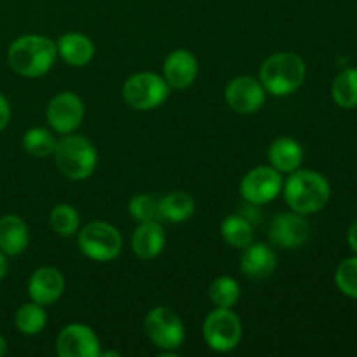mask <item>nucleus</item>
<instances>
[{"mask_svg":"<svg viewBox=\"0 0 357 357\" xmlns=\"http://www.w3.org/2000/svg\"><path fill=\"white\" fill-rule=\"evenodd\" d=\"M58 49L56 44L42 35H24L10 44L7 59L10 68L23 77H42L52 68Z\"/></svg>","mask_w":357,"mask_h":357,"instance_id":"obj_1","label":"nucleus"},{"mask_svg":"<svg viewBox=\"0 0 357 357\" xmlns=\"http://www.w3.org/2000/svg\"><path fill=\"white\" fill-rule=\"evenodd\" d=\"M282 192L289 208L300 215L321 211L328 204L331 194L326 178L310 169L293 171Z\"/></svg>","mask_w":357,"mask_h":357,"instance_id":"obj_2","label":"nucleus"},{"mask_svg":"<svg viewBox=\"0 0 357 357\" xmlns=\"http://www.w3.org/2000/svg\"><path fill=\"white\" fill-rule=\"evenodd\" d=\"M305 63L293 52H278L261 65L260 82L265 91L274 96H288L295 93L305 80Z\"/></svg>","mask_w":357,"mask_h":357,"instance_id":"obj_3","label":"nucleus"},{"mask_svg":"<svg viewBox=\"0 0 357 357\" xmlns=\"http://www.w3.org/2000/svg\"><path fill=\"white\" fill-rule=\"evenodd\" d=\"M54 159L58 169L70 180H86L96 169L98 153L89 139L77 135H65L56 143Z\"/></svg>","mask_w":357,"mask_h":357,"instance_id":"obj_4","label":"nucleus"},{"mask_svg":"<svg viewBox=\"0 0 357 357\" xmlns=\"http://www.w3.org/2000/svg\"><path fill=\"white\" fill-rule=\"evenodd\" d=\"M124 101L135 110H153L169 96L166 79L152 72H139L129 77L122 87Z\"/></svg>","mask_w":357,"mask_h":357,"instance_id":"obj_5","label":"nucleus"},{"mask_svg":"<svg viewBox=\"0 0 357 357\" xmlns=\"http://www.w3.org/2000/svg\"><path fill=\"white\" fill-rule=\"evenodd\" d=\"M79 250L94 261H112L121 255L122 237L110 223L93 222L80 230Z\"/></svg>","mask_w":357,"mask_h":357,"instance_id":"obj_6","label":"nucleus"},{"mask_svg":"<svg viewBox=\"0 0 357 357\" xmlns=\"http://www.w3.org/2000/svg\"><path fill=\"white\" fill-rule=\"evenodd\" d=\"M204 340L213 351L230 352L239 345L243 337V326L236 314L230 309L216 307L204 321L202 326Z\"/></svg>","mask_w":357,"mask_h":357,"instance_id":"obj_7","label":"nucleus"},{"mask_svg":"<svg viewBox=\"0 0 357 357\" xmlns=\"http://www.w3.org/2000/svg\"><path fill=\"white\" fill-rule=\"evenodd\" d=\"M145 331L150 340L162 351H176L185 340V328L176 312L157 307L145 317Z\"/></svg>","mask_w":357,"mask_h":357,"instance_id":"obj_8","label":"nucleus"},{"mask_svg":"<svg viewBox=\"0 0 357 357\" xmlns=\"http://www.w3.org/2000/svg\"><path fill=\"white\" fill-rule=\"evenodd\" d=\"M282 192L281 173L274 167L261 166L250 171L241 181V194L250 204L260 206L274 201Z\"/></svg>","mask_w":357,"mask_h":357,"instance_id":"obj_9","label":"nucleus"},{"mask_svg":"<svg viewBox=\"0 0 357 357\" xmlns=\"http://www.w3.org/2000/svg\"><path fill=\"white\" fill-rule=\"evenodd\" d=\"M84 121V103L77 94L59 93L47 107V122L59 135H70Z\"/></svg>","mask_w":357,"mask_h":357,"instance_id":"obj_10","label":"nucleus"},{"mask_svg":"<svg viewBox=\"0 0 357 357\" xmlns=\"http://www.w3.org/2000/svg\"><path fill=\"white\" fill-rule=\"evenodd\" d=\"M61 357H100V340L86 324H70L63 328L56 342Z\"/></svg>","mask_w":357,"mask_h":357,"instance_id":"obj_11","label":"nucleus"},{"mask_svg":"<svg viewBox=\"0 0 357 357\" xmlns=\"http://www.w3.org/2000/svg\"><path fill=\"white\" fill-rule=\"evenodd\" d=\"M271 241L284 250H296L309 241L310 225L300 213H281L271 225Z\"/></svg>","mask_w":357,"mask_h":357,"instance_id":"obj_12","label":"nucleus"},{"mask_svg":"<svg viewBox=\"0 0 357 357\" xmlns=\"http://www.w3.org/2000/svg\"><path fill=\"white\" fill-rule=\"evenodd\" d=\"M227 103L239 114H253L265 103V87L253 77H237L227 86Z\"/></svg>","mask_w":357,"mask_h":357,"instance_id":"obj_13","label":"nucleus"},{"mask_svg":"<svg viewBox=\"0 0 357 357\" xmlns=\"http://www.w3.org/2000/svg\"><path fill=\"white\" fill-rule=\"evenodd\" d=\"M63 291H65V278L58 268H37L28 282V295L31 302L40 303V305H51L58 302Z\"/></svg>","mask_w":357,"mask_h":357,"instance_id":"obj_14","label":"nucleus"},{"mask_svg":"<svg viewBox=\"0 0 357 357\" xmlns=\"http://www.w3.org/2000/svg\"><path fill=\"white\" fill-rule=\"evenodd\" d=\"M199 65L195 56L187 49H176L164 63V79L174 89H187L197 77Z\"/></svg>","mask_w":357,"mask_h":357,"instance_id":"obj_15","label":"nucleus"},{"mask_svg":"<svg viewBox=\"0 0 357 357\" xmlns=\"http://www.w3.org/2000/svg\"><path fill=\"white\" fill-rule=\"evenodd\" d=\"M275 267H278V258L268 246L250 244L244 248V253L241 257V271L246 278L261 281V279L271 278Z\"/></svg>","mask_w":357,"mask_h":357,"instance_id":"obj_16","label":"nucleus"},{"mask_svg":"<svg viewBox=\"0 0 357 357\" xmlns=\"http://www.w3.org/2000/svg\"><path fill=\"white\" fill-rule=\"evenodd\" d=\"M132 251L143 260H152L162 253L166 246V234L159 222H143L135 230L131 239Z\"/></svg>","mask_w":357,"mask_h":357,"instance_id":"obj_17","label":"nucleus"},{"mask_svg":"<svg viewBox=\"0 0 357 357\" xmlns=\"http://www.w3.org/2000/svg\"><path fill=\"white\" fill-rule=\"evenodd\" d=\"M30 232L17 215H6L0 218V251L9 257H17L28 248Z\"/></svg>","mask_w":357,"mask_h":357,"instance_id":"obj_18","label":"nucleus"},{"mask_svg":"<svg viewBox=\"0 0 357 357\" xmlns=\"http://www.w3.org/2000/svg\"><path fill=\"white\" fill-rule=\"evenodd\" d=\"M58 54L72 66H84L94 58V44L84 33H65L56 44Z\"/></svg>","mask_w":357,"mask_h":357,"instance_id":"obj_19","label":"nucleus"},{"mask_svg":"<svg viewBox=\"0 0 357 357\" xmlns=\"http://www.w3.org/2000/svg\"><path fill=\"white\" fill-rule=\"evenodd\" d=\"M268 160L279 173H293L303 160V150L291 138H278L268 149Z\"/></svg>","mask_w":357,"mask_h":357,"instance_id":"obj_20","label":"nucleus"},{"mask_svg":"<svg viewBox=\"0 0 357 357\" xmlns=\"http://www.w3.org/2000/svg\"><path fill=\"white\" fill-rule=\"evenodd\" d=\"M195 202L185 192H171L159 201L160 220L171 223H183L194 215Z\"/></svg>","mask_w":357,"mask_h":357,"instance_id":"obj_21","label":"nucleus"},{"mask_svg":"<svg viewBox=\"0 0 357 357\" xmlns=\"http://www.w3.org/2000/svg\"><path fill=\"white\" fill-rule=\"evenodd\" d=\"M222 236L230 246L244 250L253 243V225L246 216L230 215L223 220Z\"/></svg>","mask_w":357,"mask_h":357,"instance_id":"obj_22","label":"nucleus"},{"mask_svg":"<svg viewBox=\"0 0 357 357\" xmlns=\"http://www.w3.org/2000/svg\"><path fill=\"white\" fill-rule=\"evenodd\" d=\"M331 94L338 107H357V68H347L338 73L331 86Z\"/></svg>","mask_w":357,"mask_h":357,"instance_id":"obj_23","label":"nucleus"},{"mask_svg":"<svg viewBox=\"0 0 357 357\" xmlns=\"http://www.w3.org/2000/svg\"><path fill=\"white\" fill-rule=\"evenodd\" d=\"M45 323H47V316H45L44 305L40 303H24L16 312V326L24 335L40 333L45 328Z\"/></svg>","mask_w":357,"mask_h":357,"instance_id":"obj_24","label":"nucleus"},{"mask_svg":"<svg viewBox=\"0 0 357 357\" xmlns=\"http://www.w3.org/2000/svg\"><path fill=\"white\" fill-rule=\"evenodd\" d=\"M239 282L234 278H229V275L215 279L211 288H209V298L216 307H222V309H232L239 302Z\"/></svg>","mask_w":357,"mask_h":357,"instance_id":"obj_25","label":"nucleus"},{"mask_svg":"<svg viewBox=\"0 0 357 357\" xmlns=\"http://www.w3.org/2000/svg\"><path fill=\"white\" fill-rule=\"evenodd\" d=\"M49 223L54 229V232L59 234L61 237H72L79 230L80 216L77 209L72 208V206L58 204L51 211Z\"/></svg>","mask_w":357,"mask_h":357,"instance_id":"obj_26","label":"nucleus"},{"mask_svg":"<svg viewBox=\"0 0 357 357\" xmlns=\"http://www.w3.org/2000/svg\"><path fill=\"white\" fill-rule=\"evenodd\" d=\"M56 143L58 142L51 135V131L44 128H33L23 136L24 150L33 157H47L54 153Z\"/></svg>","mask_w":357,"mask_h":357,"instance_id":"obj_27","label":"nucleus"},{"mask_svg":"<svg viewBox=\"0 0 357 357\" xmlns=\"http://www.w3.org/2000/svg\"><path fill=\"white\" fill-rule=\"evenodd\" d=\"M129 213H131L132 218L138 220L139 223L159 222V201H157L153 195H135V197L131 199V202H129Z\"/></svg>","mask_w":357,"mask_h":357,"instance_id":"obj_28","label":"nucleus"},{"mask_svg":"<svg viewBox=\"0 0 357 357\" xmlns=\"http://www.w3.org/2000/svg\"><path fill=\"white\" fill-rule=\"evenodd\" d=\"M335 282L344 295L357 300V257L347 258L338 265L335 272Z\"/></svg>","mask_w":357,"mask_h":357,"instance_id":"obj_29","label":"nucleus"},{"mask_svg":"<svg viewBox=\"0 0 357 357\" xmlns=\"http://www.w3.org/2000/svg\"><path fill=\"white\" fill-rule=\"evenodd\" d=\"M9 121H10V107L9 103H7L6 98L0 94V131L7 128Z\"/></svg>","mask_w":357,"mask_h":357,"instance_id":"obj_30","label":"nucleus"},{"mask_svg":"<svg viewBox=\"0 0 357 357\" xmlns=\"http://www.w3.org/2000/svg\"><path fill=\"white\" fill-rule=\"evenodd\" d=\"M347 241H349V246L352 248V250L357 253V220L354 223H352V227L349 229V236H347Z\"/></svg>","mask_w":357,"mask_h":357,"instance_id":"obj_31","label":"nucleus"},{"mask_svg":"<svg viewBox=\"0 0 357 357\" xmlns=\"http://www.w3.org/2000/svg\"><path fill=\"white\" fill-rule=\"evenodd\" d=\"M7 268H9V264H7V258H6V255H3L2 251H0V281H2V279L6 278Z\"/></svg>","mask_w":357,"mask_h":357,"instance_id":"obj_32","label":"nucleus"},{"mask_svg":"<svg viewBox=\"0 0 357 357\" xmlns=\"http://www.w3.org/2000/svg\"><path fill=\"white\" fill-rule=\"evenodd\" d=\"M6 352H7V342H6V338L0 335V357L6 356Z\"/></svg>","mask_w":357,"mask_h":357,"instance_id":"obj_33","label":"nucleus"}]
</instances>
